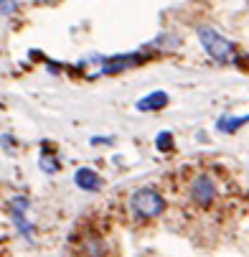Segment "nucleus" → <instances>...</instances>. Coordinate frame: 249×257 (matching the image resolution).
<instances>
[{
  "mask_svg": "<svg viewBox=\"0 0 249 257\" xmlns=\"http://www.w3.org/2000/svg\"><path fill=\"white\" fill-rule=\"evenodd\" d=\"M198 41H201L203 51L211 59H216V61H231L234 44L229 39H224L219 31H213V28H198Z\"/></svg>",
  "mask_w": 249,
  "mask_h": 257,
  "instance_id": "1",
  "label": "nucleus"
},
{
  "mask_svg": "<svg viewBox=\"0 0 249 257\" xmlns=\"http://www.w3.org/2000/svg\"><path fill=\"white\" fill-rule=\"evenodd\" d=\"M130 206H132V211L137 216L153 219V216H158L165 209V201H163V196L155 189H140V191H135L130 196Z\"/></svg>",
  "mask_w": 249,
  "mask_h": 257,
  "instance_id": "2",
  "label": "nucleus"
},
{
  "mask_svg": "<svg viewBox=\"0 0 249 257\" xmlns=\"http://www.w3.org/2000/svg\"><path fill=\"white\" fill-rule=\"evenodd\" d=\"M213 196H216V183H213L208 176H198L191 183V199H193V204L206 206V204L213 201Z\"/></svg>",
  "mask_w": 249,
  "mask_h": 257,
  "instance_id": "3",
  "label": "nucleus"
},
{
  "mask_svg": "<svg viewBox=\"0 0 249 257\" xmlns=\"http://www.w3.org/2000/svg\"><path fill=\"white\" fill-rule=\"evenodd\" d=\"M74 181H77V186L79 189H84V191H97L99 189V176L92 171V168H79L77 173H74Z\"/></svg>",
  "mask_w": 249,
  "mask_h": 257,
  "instance_id": "4",
  "label": "nucleus"
},
{
  "mask_svg": "<svg viewBox=\"0 0 249 257\" xmlns=\"http://www.w3.org/2000/svg\"><path fill=\"white\" fill-rule=\"evenodd\" d=\"M165 104H168V94H165V92H153V94L142 97V99L137 102V109H160V107H165Z\"/></svg>",
  "mask_w": 249,
  "mask_h": 257,
  "instance_id": "5",
  "label": "nucleus"
},
{
  "mask_svg": "<svg viewBox=\"0 0 249 257\" xmlns=\"http://www.w3.org/2000/svg\"><path fill=\"white\" fill-rule=\"evenodd\" d=\"M244 122H249V115H246V117H221V120L216 122V130H219V133H234V130H239Z\"/></svg>",
  "mask_w": 249,
  "mask_h": 257,
  "instance_id": "6",
  "label": "nucleus"
},
{
  "mask_svg": "<svg viewBox=\"0 0 249 257\" xmlns=\"http://www.w3.org/2000/svg\"><path fill=\"white\" fill-rule=\"evenodd\" d=\"M16 8H18V0H0V16H3V18L13 16Z\"/></svg>",
  "mask_w": 249,
  "mask_h": 257,
  "instance_id": "7",
  "label": "nucleus"
},
{
  "mask_svg": "<svg viewBox=\"0 0 249 257\" xmlns=\"http://www.w3.org/2000/svg\"><path fill=\"white\" fill-rule=\"evenodd\" d=\"M170 143H173V135L170 133H160L158 135V148L163 151V148H170Z\"/></svg>",
  "mask_w": 249,
  "mask_h": 257,
  "instance_id": "8",
  "label": "nucleus"
},
{
  "mask_svg": "<svg viewBox=\"0 0 249 257\" xmlns=\"http://www.w3.org/2000/svg\"><path fill=\"white\" fill-rule=\"evenodd\" d=\"M41 168H46L49 173H54V171H56V163H54V158H51V156L41 158Z\"/></svg>",
  "mask_w": 249,
  "mask_h": 257,
  "instance_id": "9",
  "label": "nucleus"
}]
</instances>
